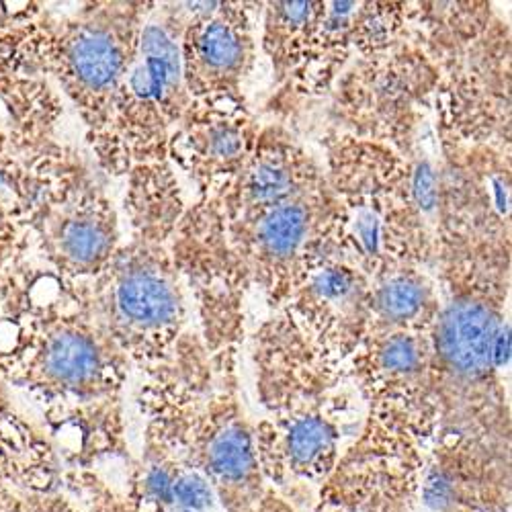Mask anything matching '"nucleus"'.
<instances>
[{
    "label": "nucleus",
    "instance_id": "obj_1",
    "mask_svg": "<svg viewBox=\"0 0 512 512\" xmlns=\"http://www.w3.org/2000/svg\"><path fill=\"white\" fill-rule=\"evenodd\" d=\"M512 250L437 226L433 275L441 308L431 343L437 435L510 451Z\"/></svg>",
    "mask_w": 512,
    "mask_h": 512
},
{
    "label": "nucleus",
    "instance_id": "obj_2",
    "mask_svg": "<svg viewBox=\"0 0 512 512\" xmlns=\"http://www.w3.org/2000/svg\"><path fill=\"white\" fill-rule=\"evenodd\" d=\"M248 353L265 410L254 441L267 486L318 488L365 418L347 363L322 353L285 312L256 326Z\"/></svg>",
    "mask_w": 512,
    "mask_h": 512
},
{
    "label": "nucleus",
    "instance_id": "obj_3",
    "mask_svg": "<svg viewBox=\"0 0 512 512\" xmlns=\"http://www.w3.org/2000/svg\"><path fill=\"white\" fill-rule=\"evenodd\" d=\"M125 179L130 238L121 240L97 279L70 289L130 365L146 373L164 363L189 330L187 291L173 254L187 199L170 162L138 166Z\"/></svg>",
    "mask_w": 512,
    "mask_h": 512
},
{
    "label": "nucleus",
    "instance_id": "obj_4",
    "mask_svg": "<svg viewBox=\"0 0 512 512\" xmlns=\"http://www.w3.org/2000/svg\"><path fill=\"white\" fill-rule=\"evenodd\" d=\"M320 144L332 197L328 244L371 281L402 267L433 271L441 205L437 148L418 144L400 154L328 127Z\"/></svg>",
    "mask_w": 512,
    "mask_h": 512
},
{
    "label": "nucleus",
    "instance_id": "obj_5",
    "mask_svg": "<svg viewBox=\"0 0 512 512\" xmlns=\"http://www.w3.org/2000/svg\"><path fill=\"white\" fill-rule=\"evenodd\" d=\"M238 361L234 349L209 355L189 326L170 357L142 373L138 392L144 439L201 474L224 512H248L267 490Z\"/></svg>",
    "mask_w": 512,
    "mask_h": 512
},
{
    "label": "nucleus",
    "instance_id": "obj_6",
    "mask_svg": "<svg viewBox=\"0 0 512 512\" xmlns=\"http://www.w3.org/2000/svg\"><path fill=\"white\" fill-rule=\"evenodd\" d=\"M130 361L115 340L72 297L70 310L39 322L29 345L27 377L54 414L58 435L70 433L74 469L125 457L123 390Z\"/></svg>",
    "mask_w": 512,
    "mask_h": 512
},
{
    "label": "nucleus",
    "instance_id": "obj_7",
    "mask_svg": "<svg viewBox=\"0 0 512 512\" xmlns=\"http://www.w3.org/2000/svg\"><path fill=\"white\" fill-rule=\"evenodd\" d=\"M179 39V25L166 3H152L103 132L91 142L99 166L111 177L168 162L170 138L191 105Z\"/></svg>",
    "mask_w": 512,
    "mask_h": 512
},
{
    "label": "nucleus",
    "instance_id": "obj_8",
    "mask_svg": "<svg viewBox=\"0 0 512 512\" xmlns=\"http://www.w3.org/2000/svg\"><path fill=\"white\" fill-rule=\"evenodd\" d=\"M439 68L412 39L357 58L328 95V130L406 150L433 119Z\"/></svg>",
    "mask_w": 512,
    "mask_h": 512
},
{
    "label": "nucleus",
    "instance_id": "obj_9",
    "mask_svg": "<svg viewBox=\"0 0 512 512\" xmlns=\"http://www.w3.org/2000/svg\"><path fill=\"white\" fill-rule=\"evenodd\" d=\"M150 7L127 0L91 3L41 37V62L76 105L89 142L103 132Z\"/></svg>",
    "mask_w": 512,
    "mask_h": 512
},
{
    "label": "nucleus",
    "instance_id": "obj_10",
    "mask_svg": "<svg viewBox=\"0 0 512 512\" xmlns=\"http://www.w3.org/2000/svg\"><path fill=\"white\" fill-rule=\"evenodd\" d=\"M429 449L406 416L365 408L359 433L316 488V502L340 512H414Z\"/></svg>",
    "mask_w": 512,
    "mask_h": 512
},
{
    "label": "nucleus",
    "instance_id": "obj_11",
    "mask_svg": "<svg viewBox=\"0 0 512 512\" xmlns=\"http://www.w3.org/2000/svg\"><path fill=\"white\" fill-rule=\"evenodd\" d=\"M173 254L185 291L193 297L195 330L207 353L240 351L252 283L232 246L218 199L187 203L173 238Z\"/></svg>",
    "mask_w": 512,
    "mask_h": 512
},
{
    "label": "nucleus",
    "instance_id": "obj_12",
    "mask_svg": "<svg viewBox=\"0 0 512 512\" xmlns=\"http://www.w3.org/2000/svg\"><path fill=\"white\" fill-rule=\"evenodd\" d=\"M510 23L496 15L457 60L441 68L433 101L437 138L510 150Z\"/></svg>",
    "mask_w": 512,
    "mask_h": 512
},
{
    "label": "nucleus",
    "instance_id": "obj_13",
    "mask_svg": "<svg viewBox=\"0 0 512 512\" xmlns=\"http://www.w3.org/2000/svg\"><path fill=\"white\" fill-rule=\"evenodd\" d=\"M52 177L41 209L50 261L72 287L97 279L121 244L117 209L91 170L72 154H52Z\"/></svg>",
    "mask_w": 512,
    "mask_h": 512
},
{
    "label": "nucleus",
    "instance_id": "obj_14",
    "mask_svg": "<svg viewBox=\"0 0 512 512\" xmlns=\"http://www.w3.org/2000/svg\"><path fill=\"white\" fill-rule=\"evenodd\" d=\"M332 197L328 187L228 222L232 246L252 287L273 312H281L328 240Z\"/></svg>",
    "mask_w": 512,
    "mask_h": 512
},
{
    "label": "nucleus",
    "instance_id": "obj_15",
    "mask_svg": "<svg viewBox=\"0 0 512 512\" xmlns=\"http://www.w3.org/2000/svg\"><path fill=\"white\" fill-rule=\"evenodd\" d=\"M166 7L181 31V66L191 101H246L261 3L189 0Z\"/></svg>",
    "mask_w": 512,
    "mask_h": 512
},
{
    "label": "nucleus",
    "instance_id": "obj_16",
    "mask_svg": "<svg viewBox=\"0 0 512 512\" xmlns=\"http://www.w3.org/2000/svg\"><path fill=\"white\" fill-rule=\"evenodd\" d=\"M439 224L494 248L512 250L510 150L437 138Z\"/></svg>",
    "mask_w": 512,
    "mask_h": 512
},
{
    "label": "nucleus",
    "instance_id": "obj_17",
    "mask_svg": "<svg viewBox=\"0 0 512 512\" xmlns=\"http://www.w3.org/2000/svg\"><path fill=\"white\" fill-rule=\"evenodd\" d=\"M369 285L371 279L326 240L281 312L322 353L347 363L367 336Z\"/></svg>",
    "mask_w": 512,
    "mask_h": 512
},
{
    "label": "nucleus",
    "instance_id": "obj_18",
    "mask_svg": "<svg viewBox=\"0 0 512 512\" xmlns=\"http://www.w3.org/2000/svg\"><path fill=\"white\" fill-rule=\"evenodd\" d=\"M365 408H386L406 416L422 437H437L429 334H369L347 361Z\"/></svg>",
    "mask_w": 512,
    "mask_h": 512
},
{
    "label": "nucleus",
    "instance_id": "obj_19",
    "mask_svg": "<svg viewBox=\"0 0 512 512\" xmlns=\"http://www.w3.org/2000/svg\"><path fill=\"white\" fill-rule=\"evenodd\" d=\"M261 130L246 101H191L170 138L168 162L195 185L197 199H218L240 175Z\"/></svg>",
    "mask_w": 512,
    "mask_h": 512
},
{
    "label": "nucleus",
    "instance_id": "obj_20",
    "mask_svg": "<svg viewBox=\"0 0 512 512\" xmlns=\"http://www.w3.org/2000/svg\"><path fill=\"white\" fill-rule=\"evenodd\" d=\"M418 504L431 512H508L510 451L437 435L426 453Z\"/></svg>",
    "mask_w": 512,
    "mask_h": 512
},
{
    "label": "nucleus",
    "instance_id": "obj_21",
    "mask_svg": "<svg viewBox=\"0 0 512 512\" xmlns=\"http://www.w3.org/2000/svg\"><path fill=\"white\" fill-rule=\"evenodd\" d=\"M326 187L322 162L285 123H263L234 183L218 197L228 222H238Z\"/></svg>",
    "mask_w": 512,
    "mask_h": 512
},
{
    "label": "nucleus",
    "instance_id": "obj_22",
    "mask_svg": "<svg viewBox=\"0 0 512 512\" xmlns=\"http://www.w3.org/2000/svg\"><path fill=\"white\" fill-rule=\"evenodd\" d=\"M357 0H322L304 58L285 87L273 91L269 111L285 123L308 103L330 95L338 76L355 60L353 17Z\"/></svg>",
    "mask_w": 512,
    "mask_h": 512
},
{
    "label": "nucleus",
    "instance_id": "obj_23",
    "mask_svg": "<svg viewBox=\"0 0 512 512\" xmlns=\"http://www.w3.org/2000/svg\"><path fill=\"white\" fill-rule=\"evenodd\" d=\"M441 308V289L433 271L402 267L369 285L367 336L383 332L431 334Z\"/></svg>",
    "mask_w": 512,
    "mask_h": 512
},
{
    "label": "nucleus",
    "instance_id": "obj_24",
    "mask_svg": "<svg viewBox=\"0 0 512 512\" xmlns=\"http://www.w3.org/2000/svg\"><path fill=\"white\" fill-rule=\"evenodd\" d=\"M496 15L488 0H418L410 3V39L441 70L480 39Z\"/></svg>",
    "mask_w": 512,
    "mask_h": 512
},
{
    "label": "nucleus",
    "instance_id": "obj_25",
    "mask_svg": "<svg viewBox=\"0 0 512 512\" xmlns=\"http://www.w3.org/2000/svg\"><path fill=\"white\" fill-rule=\"evenodd\" d=\"M0 512H84L64 486L62 461L48 439H41L0 469Z\"/></svg>",
    "mask_w": 512,
    "mask_h": 512
},
{
    "label": "nucleus",
    "instance_id": "obj_26",
    "mask_svg": "<svg viewBox=\"0 0 512 512\" xmlns=\"http://www.w3.org/2000/svg\"><path fill=\"white\" fill-rule=\"evenodd\" d=\"M320 9L322 0L261 3V50L271 64L273 91L285 87L300 66Z\"/></svg>",
    "mask_w": 512,
    "mask_h": 512
},
{
    "label": "nucleus",
    "instance_id": "obj_27",
    "mask_svg": "<svg viewBox=\"0 0 512 512\" xmlns=\"http://www.w3.org/2000/svg\"><path fill=\"white\" fill-rule=\"evenodd\" d=\"M410 35V3H357L353 17L355 60L390 52L408 41Z\"/></svg>",
    "mask_w": 512,
    "mask_h": 512
},
{
    "label": "nucleus",
    "instance_id": "obj_28",
    "mask_svg": "<svg viewBox=\"0 0 512 512\" xmlns=\"http://www.w3.org/2000/svg\"><path fill=\"white\" fill-rule=\"evenodd\" d=\"M248 512H340L316 502L310 486H289L275 490L267 486L263 498Z\"/></svg>",
    "mask_w": 512,
    "mask_h": 512
}]
</instances>
